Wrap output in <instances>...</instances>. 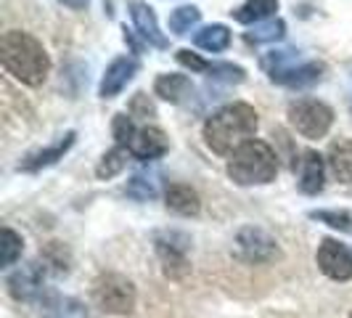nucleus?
<instances>
[{
  "mask_svg": "<svg viewBox=\"0 0 352 318\" xmlns=\"http://www.w3.org/2000/svg\"><path fill=\"white\" fill-rule=\"evenodd\" d=\"M199 19H201V11H199L196 6H180V8H175V11L170 14V30H173L177 37L188 35L196 24H199Z\"/></svg>",
  "mask_w": 352,
  "mask_h": 318,
  "instance_id": "23",
  "label": "nucleus"
},
{
  "mask_svg": "<svg viewBox=\"0 0 352 318\" xmlns=\"http://www.w3.org/2000/svg\"><path fill=\"white\" fill-rule=\"evenodd\" d=\"M111 133H114V138L120 146L124 143H130L135 138V127H133V117H127V114H114V123H111Z\"/></svg>",
  "mask_w": 352,
  "mask_h": 318,
  "instance_id": "28",
  "label": "nucleus"
},
{
  "mask_svg": "<svg viewBox=\"0 0 352 318\" xmlns=\"http://www.w3.org/2000/svg\"><path fill=\"white\" fill-rule=\"evenodd\" d=\"M61 6H67V8H72V11H85L90 6V0H58Z\"/></svg>",
  "mask_w": 352,
  "mask_h": 318,
  "instance_id": "31",
  "label": "nucleus"
},
{
  "mask_svg": "<svg viewBox=\"0 0 352 318\" xmlns=\"http://www.w3.org/2000/svg\"><path fill=\"white\" fill-rule=\"evenodd\" d=\"M323 64L320 61H305V64H289V67H281V70L270 72V80L278 83V85H286V88H310L316 85L318 80L323 77Z\"/></svg>",
  "mask_w": 352,
  "mask_h": 318,
  "instance_id": "12",
  "label": "nucleus"
},
{
  "mask_svg": "<svg viewBox=\"0 0 352 318\" xmlns=\"http://www.w3.org/2000/svg\"><path fill=\"white\" fill-rule=\"evenodd\" d=\"M130 157H133V154H130L127 146H117V149L106 151L104 159H101L98 167H96V176L101 178V180H109V178L120 176L124 167H127V159Z\"/></svg>",
  "mask_w": 352,
  "mask_h": 318,
  "instance_id": "21",
  "label": "nucleus"
},
{
  "mask_svg": "<svg viewBox=\"0 0 352 318\" xmlns=\"http://www.w3.org/2000/svg\"><path fill=\"white\" fill-rule=\"evenodd\" d=\"M167 207L177 215H183V218H191V215H199L201 210V202H199V194H196L191 186H183V183H175V186H170L167 189Z\"/></svg>",
  "mask_w": 352,
  "mask_h": 318,
  "instance_id": "18",
  "label": "nucleus"
},
{
  "mask_svg": "<svg viewBox=\"0 0 352 318\" xmlns=\"http://www.w3.org/2000/svg\"><path fill=\"white\" fill-rule=\"evenodd\" d=\"M257 133V112L249 104H228L204 123V141L214 154L230 157Z\"/></svg>",
  "mask_w": 352,
  "mask_h": 318,
  "instance_id": "1",
  "label": "nucleus"
},
{
  "mask_svg": "<svg viewBox=\"0 0 352 318\" xmlns=\"http://www.w3.org/2000/svg\"><path fill=\"white\" fill-rule=\"evenodd\" d=\"M43 282H45V273L37 263L21 265L16 273L8 276V292L11 297L16 300H35L37 295L43 292Z\"/></svg>",
  "mask_w": 352,
  "mask_h": 318,
  "instance_id": "13",
  "label": "nucleus"
},
{
  "mask_svg": "<svg viewBox=\"0 0 352 318\" xmlns=\"http://www.w3.org/2000/svg\"><path fill=\"white\" fill-rule=\"evenodd\" d=\"M236 249H239V257L247 260V263H267L273 257H278V244L276 239L263 229H254V226H247V229L239 231L236 236Z\"/></svg>",
  "mask_w": 352,
  "mask_h": 318,
  "instance_id": "7",
  "label": "nucleus"
},
{
  "mask_svg": "<svg viewBox=\"0 0 352 318\" xmlns=\"http://www.w3.org/2000/svg\"><path fill=\"white\" fill-rule=\"evenodd\" d=\"M318 265L334 282H350L352 279V252L342 242L323 239L318 247Z\"/></svg>",
  "mask_w": 352,
  "mask_h": 318,
  "instance_id": "8",
  "label": "nucleus"
},
{
  "mask_svg": "<svg viewBox=\"0 0 352 318\" xmlns=\"http://www.w3.org/2000/svg\"><path fill=\"white\" fill-rule=\"evenodd\" d=\"M0 61L8 74H14L19 83L37 88L45 83L51 72V59L43 48V43L35 40L30 32L11 30L0 40Z\"/></svg>",
  "mask_w": 352,
  "mask_h": 318,
  "instance_id": "2",
  "label": "nucleus"
},
{
  "mask_svg": "<svg viewBox=\"0 0 352 318\" xmlns=\"http://www.w3.org/2000/svg\"><path fill=\"white\" fill-rule=\"evenodd\" d=\"M93 297L106 313L127 316L135 308V286L120 273H104L93 284Z\"/></svg>",
  "mask_w": 352,
  "mask_h": 318,
  "instance_id": "5",
  "label": "nucleus"
},
{
  "mask_svg": "<svg viewBox=\"0 0 352 318\" xmlns=\"http://www.w3.org/2000/svg\"><path fill=\"white\" fill-rule=\"evenodd\" d=\"M0 249H3V255H0V263H3V268H8V265H14V263L19 260V257H21V249H24V242H21V236H19L16 231L3 229Z\"/></svg>",
  "mask_w": 352,
  "mask_h": 318,
  "instance_id": "24",
  "label": "nucleus"
},
{
  "mask_svg": "<svg viewBox=\"0 0 352 318\" xmlns=\"http://www.w3.org/2000/svg\"><path fill=\"white\" fill-rule=\"evenodd\" d=\"M157 178L154 176H133L127 180V196L138 199V202H146V199H154L157 196Z\"/></svg>",
  "mask_w": 352,
  "mask_h": 318,
  "instance_id": "25",
  "label": "nucleus"
},
{
  "mask_svg": "<svg viewBox=\"0 0 352 318\" xmlns=\"http://www.w3.org/2000/svg\"><path fill=\"white\" fill-rule=\"evenodd\" d=\"M177 61L191 72H210V61H204L199 53H191V51H186V48L177 51Z\"/></svg>",
  "mask_w": 352,
  "mask_h": 318,
  "instance_id": "30",
  "label": "nucleus"
},
{
  "mask_svg": "<svg viewBox=\"0 0 352 318\" xmlns=\"http://www.w3.org/2000/svg\"><path fill=\"white\" fill-rule=\"evenodd\" d=\"M130 114H133V117H154L157 109H154V104L148 101L146 93H135L133 101H130Z\"/></svg>",
  "mask_w": 352,
  "mask_h": 318,
  "instance_id": "29",
  "label": "nucleus"
},
{
  "mask_svg": "<svg viewBox=\"0 0 352 318\" xmlns=\"http://www.w3.org/2000/svg\"><path fill=\"white\" fill-rule=\"evenodd\" d=\"M228 176L239 186H263L278 176V157L265 141L244 143L228 159Z\"/></svg>",
  "mask_w": 352,
  "mask_h": 318,
  "instance_id": "3",
  "label": "nucleus"
},
{
  "mask_svg": "<svg viewBox=\"0 0 352 318\" xmlns=\"http://www.w3.org/2000/svg\"><path fill=\"white\" fill-rule=\"evenodd\" d=\"M127 149H130V154L135 159L151 162V159H159L167 154L170 141H167L164 130H159V127H141L135 133V138L127 143Z\"/></svg>",
  "mask_w": 352,
  "mask_h": 318,
  "instance_id": "14",
  "label": "nucleus"
},
{
  "mask_svg": "<svg viewBox=\"0 0 352 318\" xmlns=\"http://www.w3.org/2000/svg\"><path fill=\"white\" fill-rule=\"evenodd\" d=\"M130 17H133V24H135V32L143 37V43L154 45V48H170V40L162 32L157 21V14L148 3H141V0H133L130 3Z\"/></svg>",
  "mask_w": 352,
  "mask_h": 318,
  "instance_id": "10",
  "label": "nucleus"
},
{
  "mask_svg": "<svg viewBox=\"0 0 352 318\" xmlns=\"http://www.w3.org/2000/svg\"><path fill=\"white\" fill-rule=\"evenodd\" d=\"M289 123L292 127L300 133L302 138H323L331 125H334V112L331 106H326L323 101H316V98H300L289 106Z\"/></svg>",
  "mask_w": 352,
  "mask_h": 318,
  "instance_id": "4",
  "label": "nucleus"
},
{
  "mask_svg": "<svg viewBox=\"0 0 352 318\" xmlns=\"http://www.w3.org/2000/svg\"><path fill=\"white\" fill-rule=\"evenodd\" d=\"M194 43L201 48V51L220 53L230 45V30L226 27V24H210V27H204V30L196 32Z\"/></svg>",
  "mask_w": 352,
  "mask_h": 318,
  "instance_id": "20",
  "label": "nucleus"
},
{
  "mask_svg": "<svg viewBox=\"0 0 352 318\" xmlns=\"http://www.w3.org/2000/svg\"><path fill=\"white\" fill-rule=\"evenodd\" d=\"M74 138H77V133L69 130V133H64V136L53 143V146L37 149V151H30L27 157L19 162V170H21V173H40L43 167H51V165H56L58 159H64V154L74 146Z\"/></svg>",
  "mask_w": 352,
  "mask_h": 318,
  "instance_id": "11",
  "label": "nucleus"
},
{
  "mask_svg": "<svg viewBox=\"0 0 352 318\" xmlns=\"http://www.w3.org/2000/svg\"><path fill=\"white\" fill-rule=\"evenodd\" d=\"M310 218H313V220H320V223H326V226H331V229L352 231V215H347V212L316 210V212H310Z\"/></svg>",
  "mask_w": 352,
  "mask_h": 318,
  "instance_id": "26",
  "label": "nucleus"
},
{
  "mask_svg": "<svg viewBox=\"0 0 352 318\" xmlns=\"http://www.w3.org/2000/svg\"><path fill=\"white\" fill-rule=\"evenodd\" d=\"M323 180H326L323 157L318 151H305L300 159V191L307 196L320 194L323 191Z\"/></svg>",
  "mask_w": 352,
  "mask_h": 318,
  "instance_id": "15",
  "label": "nucleus"
},
{
  "mask_svg": "<svg viewBox=\"0 0 352 318\" xmlns=\"http://www.w3.org/2000/svg\"><path fill=\"white\" fill-rule=\"evenodd\" d=\"M326 162H329V170L334 173L336 180L352 183V141L339 138V141L331 143L329 154H326Z\"/></svg>",
  "mask_w": 352,
  "mask_h": 318,
  "instance_id": "17",
  "label": "nucleus"
},
{
  "mask_svg": "<svg viewBox=\"0 0 352 318\" xmlns=\"http://www.w3.org/2000/svg\"><path fill=\"white\" fill-rule=\"evenodd\" d=\"M194 83L186 74H159L154 83V93L170 104H186L188 98H194Z\"/></svg>",
  "mask_w": 352,
  "mask_h": 318,
  "instance_id": "16",
  "label": "nucleus"
},
{
  "mask_svg": "<svg viewBox=\"0 0 352 318\" xmlns=\"http://www.w3.org/2000/svg\"><path fill=\"white\" fill-rule=\"evenodd\" d=\"M350 318H352V313H350Z\"/></svg>",
  "mask_w": 352,
  "mask_h": 318,
  "instance_id": "32",
  "label": "nucleus"
},
{
  "mask_svg": "<svg viewBox=\"0 0 352 318\" xmlns=\"http://www.w3.org/2000/svg\"><path fill=\"white\" fill-rule=\"evenodd\" d=\"M283 32H286V24H283L281 19H273V21L254 24L247 35H244V40H247L249 45H263V43H276V40H281Z\"/></svg>",
  "mask_w": 352,
  "mask_h": 318,
  "instance_id": "22",
  "label": "nucleus"
},
{
  "mask_svg": "<svg viewBox=\"0 0 352 318\" xmlns=\"http://www.w3.org/2000/svg\"><path fill=\"white\" fill-rule=\"evenodd\" d=\"M276 11H278V0H247L244 6H239L230 14L239 24H263L265 19H270Z\"/></svg>",
  "mask_w": 352,
  "mask_h": 318,
  "instance_id": "19",
  "label": "nucleus"
},
{
  "mask_svg": "<svg viewBox=\"0 0 352 318\" xmlns=\"http://www.w3.org/2000/svg\"><path fill=\"white\" fill-rule=\"evenodd\" d=\"M210 74L212 80H223V83H244V77H247V72L241 70V67H236V64H210Z\"/></svg>",
  "mask_w": 352,
  "mask_h": 318,
  "instance_id": "27",
  "label": "nucleus"
},
{
  "mask_svg": "<svg viewBox=\"0 0 352 318\" xmlns=\"http://www.w3.org/2000/svg\"><path fill=\"white\" fill-rule=\"evenodd\" d=\"M135 74H138V61H135V59H130V56L114 59V61L106 67L104 77H101L98 96H101V98H114V96H120V93L133 83Z\"/></svg>",
  "mask_w": 352,
  "mask_h": 318,
  "instance_id": "9",
  "label": "nucleus"
},
{
  "mask_svg": "<svg viewBox=\"0 0 352 318\" xmlns=\"http://www.w3.org/2000/svg\"><path fill=\"white\" fill-rule=\"evenodd\" d=\"M157 252H159V260H162V268H164V276L170 279H183L191 265H188V239L183 233H162L157 236Z\"/></svg>",
  "mask_w": 352,
  "mask_h": 318,
  "instance_id": "6",
  "label": "nucleus"
}]
</instances>
